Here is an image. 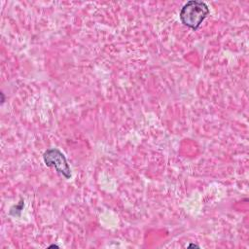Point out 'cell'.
Here are the masks:
<instances>
[{
    "label": "cell",
    "mask_w": 249,
    "mask_h": 249,
    "mask_svg": "<svg viewBox=\"0 0 249 249\" xmlns=\"http://www.w3.org/2000/svg\"><path fill=\"white\" fill-rule=\"evenodd\" d=\"M209 8L205 2L190 0L181 8L179 18L185 26L196 30L209 15Z\"/></svg>",
    "instance_id": "obj_1"
},
{
    "label": "cell",
    "mask_w": 249,
    "mask_h": 249,
    "mask_svg": "<svg viewBox=\"0 0 249 249\" xmlns=\"http://www.w3.org/2000/svg\"><path fill=\"white\" fill-rule=\"evenodd\" d=\"M43 160L49 167H54L57 173L61 174L66 179H70L72 176L71 168L65 156L56 148H51L44 152Z\"/></svg>",
    "instance_id": "obj_2"
}]
</instances>
